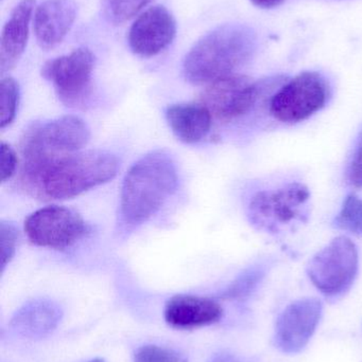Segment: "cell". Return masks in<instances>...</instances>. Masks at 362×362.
<instances>
[{
  "instance_id": "1",
  "label": "cell",
  "mask_w": 362,
  "mask_h": 362,
  "mask_svg": "<svg viewBox=\"0 0 362 362\" xmlns=\"http://www.w3.org/2000/svg\"><path fill=\"white\" fill-rule=\"evenodd\" d=\"M118 158L104 151H80L46 158L21 160V185L44 200L76 197L115 178Z\"/></svg>"
},
{
  "instance_id": "2",
  "label": "cell",
  "mask_w": 362,
  "mask_h": 362,
  "mask_svg": "<svg viewBox=\"0 0 362 362\" xmlns=\"http://www.w3.org/2000/svg\"><path fill=\"white\" fill-rule=\"evenodd\" d=\"M257 49V35L252 28L227 23L202 36L187 53L183 74L191 84H210L249 63Z\"/></svg>"
},
{
  "instance_id": "3",
  "label": "cell",
  "mask_w": 362,
  "mask_h": 362,
  "mask_svg": "<svg viewBox=\"0 0 362 362\" xmlns=\"http://www.w3.org/2000/svg\"><path fill=\"white\" fill-rule=\"evenodd\" d=\"M179 174L174 159L154 151L136 161L123 180L120 193V223L134 229L146 223L176 192Z\"/></svg>"
},
{
  "instance_id": "4",
  "label": "cell",
  "mask_w": 362,
  "mask_h": 362,
  "mask_svg": "<svg viewBox=\"0 0 362 362\" xmlns=\"http://www.w3.org/2000/svg\"><path fill=\"white\" fill-rule=\"evenodd\" d=\"M358 270L356 245L348 236H338L314 255L306 272L321 293L329 299H337L352 288Z\"/></svg>"
},
{
  "instance_id": "5",
  "label": "cell",
  "mask_w": 362,
  "mask_h": 362,
  "mask_svg": "<svg viewBox=\"0 0 362 362\" xmlns=\"http://www.w3.org/2000/svg\"><path fill=\"white\" fill-rule=\"evenodd\" d=\"M89 127L77 116L35 122L21 136V160L80 152L89 144Z\"/></svg>"
},
{
  "instance_id": "6",
  "label": "cell",
  "mask_w": 362,
  "mask_h": 362,
  "mask_svg": "<svg viewBox=\"0 0 362 362\" xmlns=\"http://www.w3.org/2000/svg\"><path fill=\"white\" fill-rule=\"evenodd\" d=\"M331 86L320 72L304 71L280 86L270 100V112L276 120L295 124L307 120L325 107Z\"/></svg>"
},
{
  "instance_id": "7",
  "label": "cell",
  "mask_w": 362,
  "mask_h": 362,
  "mask_svg": "<svg viewBox=\"0 0 362 362\" xmlns=\"http://www.w3.org/2000/svg\"><path fill=\"white\" fill-rule=\"evenodd\" d=\"M310 192L303 183L291 182L276 189L257 192L249 204V218L265 231H280L281 227L302 221Z\"/></svg>"
},
{
  "instance_id": "8",
  "label": "cell",
  "mask_w": 362,
  "mask_h": 362,
  "mask_svg": "<svg viewBox=\"0 0 362 362\" xmlns=\"http://www.w3.org/2000/svg\"><path fill=\"white\" fill-rule=\"evenodd\" d=\"M95 57L87 48L46 62L42 76L55 87L59 99L69 107L84 105L91 91Z\"/></svg>"
},
{
  "instance_id": "9",
  "label": "cell",
  "mask_w": 362,
  "mask_h": 362,
  "mask_svg": "<svg viewBox=\"0 0 362 362\" xmlns=\"http://www.w3.org/2000/svg\"><path fill=\"white\" fill-rule=\"evenodd\" d=\"M266 82H254L249 76L232 74L210 83L200 97L214 118L232 122L248 115L264 95Z\"/></svg>"
},
{
  "instance_id": "10",
  "label": "cell",
  "mask_w": 362,
  "mask_h": 362,
  "mask_svg": "<svg viewBox=\"0 0 362 362\" xmlns=\"http://www.w3.org/2000/svg\"><path fill=\"white\" fill-rule=\"evenodd\" d=\"M25 232L32 244L51 249H65L89 232L84 219L65 206H49L30 214Z\"/></svg>"
},
{
  "instance_id": "11",
  "label": "cell",
  "mask_w": 362,
  "mask_h": 362,
  "mask_svg": "<svg viewBox=\"0 0 362 362\" xmlns=\"http://www.w3.org/2000/svg\"><path fill=\"white\" fill-rule=\"evenodd\" d=\"M322 314V302L317 298H304L289 304L276 319L274 346L284 354L301 353L316 333Z\"/></svg>"
},
{
  "instance_id": "12",
  "label": "cell",
  "mask_w": 362,
  "mask_h": 362,
  "mask_svg": "<svg viewBox=\"0 0 362 362\" xmlns=\"http://www.w3.org/2000/svg\"><path fill=\"white\" fill-rule=\"evenodd\" d=\"M176 23L174 15L164 6H154L142 12L130 28L128 42L135 54L155 57L174 42Z\"/></svg>"
},
{
  "instance_id": "13",
  "label": "cell",
  "mask_w": 362,
  "mask_h": 362,
  "mask_svg": "<svg viewBox=\"0 0 362 362\" xmlns=\"http://www.w3.org/2000/svg\"><path fill=\"white\" fill-rule=\"evenodd\" d=\"M77 17L72 0H46L34 11L33 30L40 48L50 50L63 42Z\"/></svg>"
},
{
  "instance_id": "14",
  "label": "cell",
  "mask_w": 362,
  "mask_h": 362,
  "mask_svg": "<svg viewBox=\"0 0 362 362\" xmlns=\"http://www.w3.org/2000/svg\"><path fill=\"white\" fill-rule=\"evenodd\" d=\"M165 320L174 329H191L219 322L223 310L218 302L197 296L172 297L165 306Z\"/></svg>"
},
{
  "instance_id": "15",
  "label": "cell",
  "mask_w": 362,
  "mask_h": 362,
  "mask_svg": "<svg viewBox=\"0 0 362 362\" xmlns=\"http://www.w3.org/2000/svg\"><path fill=\"white\" fill-rule=\"evenodd\" d=\"M34 6V0H21L13 8L10 17L2 28L0 38L1 74H6L13 69L25 52Z\"/></svg>"
},
{
  "instance_id": "16",
  "label": "cell",
  "mask_w": 362,
  "mask_h": 362,
  "mask_svg": "<svg viewBox=\"0 0 362 362\" xmlns=\"http://www.w3.org/2000/svg\"><path fill=\"white\" fill-rule=\"evenodd\" d=\"M166 119L174 135L188 144L202 141L210 133L213 122L210 110L200 102L169 106Z\"/></svg>"
},
{
  "instance_id": "17",
  "label": "cell",
  "mask_w": 362,
  "mask_h": 362,
  "mask_svg": "<svg viewBox=\"0 0 362 362\" xmlns=\"http://www.w3.org/2000/svg\"><path fill=\"white\" fill-rule=\"evenodd\" d=\"M61 319V310L48 301H34L16 313L12 325L18 333L38 337L50 333Z\"/></svg>"
},
{
  "instance_id": "18",
  "label": "cell",
  "mask_w": 362,
  "mask_h": 362,
  "mask_svg": "<svg viewBox=\"0 0 362 362\" xmlns=\"http://www.w3.org/2000/svg\"><path fill=\"white\" fill-rule=\"evenodd\" d=\"M334 227L355 235H362V198L351 194L334 219Z\"/></svg>"
},
{
  "instance_id": "19",
  "label": "cell",
  "mask_w": 362,
  "mask_h": 362,
  "mask_svg": "<svg viewBox=\"0 0 362 362\" xmlns=\"http://www.w3.org/2000/svg\"><path fill=\"white\" fill-rule=\"evenodd\" d=\"M152 0H104V17L110 23L120 25L140 14Z\"/></svg>"
},
{
  "instance_id": "20",
  "label": "cell",
  "mask_w": 362,
  "mask_h": 362,
  "mask_svg": "<svg viewBox=\"0 0 362 362\" xmlns=\"http://www.w3.org/2000/svg\"><path fill=\"white\" fill-rule=\"evenodd\" d=\"M0 90H1L0 127L4 129L10 125L16 117L21 91H19L18 83L10 76L2 78Z\"/></svg>"
},
{
  "instance_id": "21",
  "label": "cell",
  "mask_w": 362,
  "mask_h": 362,
  "mask_svg": "<svg viewBox=\"0 0 362 362\" xmlns=\"http://www.w3.org/2000/svg\"><path fill=\"white\" fill-rule=\"evenodd\" d=\"M264 276H265V272L261 268L248 270L230 285L229 288L223 293L222 298L242 299V298L248 297L256 288Z\"/></svg>"
},
{
  "instance_id": "22",
  "label": "cell",
  "mask_w": 362,
  "mask_h": 362,
  "mask_svg": "<svg viewBox=\"0 0 362 362\" xmlns=\"http://www.w3.org/2000/svg\"><path fill=\"white\" fill-rule=\"evenodd\" d=\"M134 362H187L186 358L170 349L144 346L134 354Z\"/></svg>"
},
{
  "instance_id": "23",
  "label": "cell",
  "mask_w": 362,
  "mask_h": 362,
  "mask_svg": "<svg viewBox=\"0 0 362 362\" xmlns=\"http://www.w3.org/2000/svg\"><path fill=\"white\" fill-rule=\"evenodd\" d=\"M0 240H1V268L4 272L8 264L11 263L18 245L19 234L14 225L6 221L0 223Z\"/></svg>"
},
{
  "instance_id": "24",
  "label": "cell",
  "mask_w": 362,
  "mask_h": 362,
  "mask_svg": "<svg viewBox=\"0 0 362 362\" xmlns=\"http://www.w3.org/2000/svg\"><path fill=\"white\" fill-rule=\"evenodd\" d=\"M18 167V157L16 152L6 142L1 144V181L10 180L16 173Z\"/></svg>"
},
{
  "instance_id": "25",
  "label": "cell",
  "mask_w": 362,
  "mask_h": 362,
  "mask_svg": "<svg viewBox=\"0 0 362 362\" xmlns=\"http://www.w3.org/2000/svg\"><path fill=\"white\" fill-rule=\"evenodd\" d=\"M348 177L353 187L362 189V137L349 165Z\"/></svg>"
},
{
  "instance_id": "26",
  "label": "cell",
  "mask_w": 362,
  "mask_h": 362,
  "mask_svg": "<svg viewBox=\"0 0 362 362\" xmlns=\"http://www.w3.org/2000/svg\"><path fill=\"white\" fill-rule=\"evenodd\" d=\"M255 6L261 8H273L281 6L285 0H251Z\"/></svg>"
},
{
  "instance_id": "27",
  "label": "cell",
  "mask_w": 362,
  "mask_h": 362,
  "mask_svg": "<svg viewBox=\"0 0 362 362\" xmlns=\"http://www.w3.org/2000/svg\"><path fill=\"white\" fill-rule=\"evenodd\" d=\"M89 362H106L103 361V359L102 358H95V359H91V361H89Z\"/></svg>"
}]
</instances>
